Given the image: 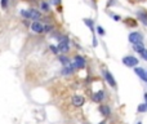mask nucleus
Wrapping results in <instances>:
<instances>
[{
  "label": "nucleus",
  "mask_w": 147,
  "mask_h": 124,
  "mask_svg": "<svg viewBox=\"0 0 147 124\" xmlns=\"http://www.w3.org/2000/svg\"><path fill=\"white\" fill-rule=\"evenodd\" d=\"M121 61L127 67H137L138 62H140L134 56H127V57H124Z\"/></svg>",
  "instance_id": "obj_1"
},
{
  "label": "nucleus",
  "mask_w": 147,
  "mask_h": 124,
  "mask_svg": "<svg viewBox=\"0 0 147 124\" xmlns=\"http://www.w3.org/2000/svg\"><path fill=\"white\" fill-rule=\"evenodd\" d=\"M102 74H103L105 80L109 83V85L112 87V88H116V80H115V78L112 76V74L110 73L109 70H103V71H102Z\"/></svg>",
  "instance_id": "obj_2"
},
{
  "label": "nucleus",
  "mask_w": 147,
  "mask_h": 124,
  "mask_svg": "<svg viewBox=\"0 0 147 124\" xmlns=\"http://www.w3.org/2000/svg\"><path fill=\"white\" fill-rule=\"evenodd\" d=\"M128 40H129V43H132L133 45L138 44V43H142V35H141L140 33H137V31L130 33L129 36H128Z\"/></svg>",
  "instance_id": "obj_3"
},
{
  "label": "nucleus",
  "mask_w": 147,
  "mask_h": 124,
  "mask_svg": "<svg viewBox=\"0 0 147 124\" xmlns=\"http://www.w3.org/2000/svg\"><path fill=\"white\" fill-rule=\"evenodd\" d=\"M72 65H74V67H75V68H83V67H85L86 61H85V58H84V57H81V56H75Z\"/></svg>",
  "instance_id": "obj_4"
},
{
  "label": "nucleus",
  "mask_w": 147,
  "mask_h": 124,
  "mask_svg": "<svg viewBox=\"0 0 147 124\" xmlns=\"http://www.w3.org/2000/svg\"><path fill=\"white\" fill-rule=\"evenodd\" d=\"M58 52H61V53H67L69 52V49H70V45H69V39H66V38H63L61 41H59V44H58Z\"/></svg>",
  "instance_id": "obj_5"
},
{
  "label": "nucleus",
  "mask_w": 147,
  "mask_h": 124,
  "mask_svg": "<svg viewBox=\"0 0 147 124\" xmlns=\"http://www.w3.org/2000/svg\"><path fill=\"white\" fill-rule=\"evenodd\" d=\"M71 102H72V105H74V106H76V107H80V106H83V105L85 104V98H84L83 96H80V94H75V96L72 97Z\"/></svg>",
  "instance_id": "obj_6"
},
{
  "label": "nucleus",
  "mask_w": 147,
  "mask_h": 124,
  "mask_svg": "<svg viewBox=\"0 0 147 124\" xmlns=\"http://www.w3.org/2000/svg\"><path fill=\"white\" fill-rule=\"evenodd\" d=\"M31 30L35 34H41V33H44V26L41 25L39 21H34V22L31 23Z\"/></svg>",
  "instance_id": "obj_7"
},
{
  "label": "nucleus",
  "mask_w": 147,
  "mask_h": 124,
  "mask_svg": "<svg viewBox=\"0 0 147 124\" xmlns=\"http://www.w3.org/2000/svg\"><path fill=\"white\" fill-rule=\"evenodd\" d=\"M134 73H136V75L140 76L142 80L147 81V74H146L145 68H142V67H134Z\"/></svg>",
  "instance_id": "obj_8"
},
{
  "label": "nucleus",
  "mask_w": 147,
  "mask_h": 124,
  "mask_svg": "<svg viewBox=\"0 0 147 124\" xmlns=\"http://www.w3.org/2000/svg\"><path fill=\"white\" fill-rule=\"evenodd\" d=\"M74 70H75V67H74L72 62L67 63V65L62 68V75H71V74L74 73Z\"/></svg>",
  "instance_id": "obj_9"
},
{
  "label": "nucleus",
  "mask_w": 147,
  "mask_h": 124,
  "mask_svg": "<svg viewBox=\"0 0 147 124\" xmlns=\"http://www.w3.org/2000/svg\"><path fill=\"white\" fill-rule=\"evenodd\" d=\"M92 98H93L94 102H101V101H103V100H105V92H103V91L96 92V93H93Z\"/></svg>",
  "instance_id": "obj_10"
},
{
  "label": "nucleus",
  "mask_w": 147,
  "mask_h": 124,
  "mask_svg": "<svg viewBox=\"0 0 147 124\" xmlns=\"http://www.w3.org/2000/svg\"><path fill=\"white\" fill-rule=\"evenodd\" d=\"M28 18H31V20H34V21H38L39 18H40V13L35 9H30L28 10Z\"/></svg>",
  "instance_id": "obj_11"
},
{
  "label": "nucleus",
  "mask_w": 147,
  "mask_h": 124,
  "mask_svg": "<svg viewBox=\"0 0 147 124\" xmlns=\"http://www.w3.org/2000/svg\"><path fill=\"white\" fill-rule=\"evenodd\" d=\"M137 16H138V18H140L141 22H142L143 25L147 26V13L142 12V10H138V12H137Z\"/></svg>",
  "instance_id": "obj_12"
},
{
  "label": "nucleus",
  "mask_w": 147,
  "mask_h": 124,
  "mask_svg": "<svg viewBox=\"0 0 147 124\" xmlns=\"http://www.w3.org/2000/svg\"><path fill=\"white\" fill-rule=\"evenodd\" d=\"M99 111H101V114L102 115H105V117H107V115H110V107L107 106V105H101L99 106Z\"/></svg>",
  "instance_id": "obj_13"
},
{
  "label": "nucleus",
  "mask_w": 147,
  "mask_h": 124,
  "mask_svg": "<svg viewBox=\"0 0 147 124\" xmlns=\"http://www.w3.org/2000/svg\"><path fill=\"white\" fill-rule=\"evenodd\" d=\"M133 49H134L137 53H141V52L145 49V47H143L142 43H138V44H134V45H133Z\"/></svg>",
  "instance_id": "obj_14"
},
{
  "label": "nucleus",
  "mask_w": 147,
  "mask_h": 124,
  "mask_svg": "<svg viewBox=\"0 0 147 124\" xmlns=\"http://www.w3.org/2000/svg\"><path fill=\"white\" fill-rule=\"evenodd\" d=\"M40 7H41V10H44V12H48V10H49V4H48V3H45V1L41 3Z\"/></svg>",
  "instance_id": "obj_15"
},
{
  "label": "nucleus",
  "mask_w": 147,
  "mask_h": 124,
  "mask_svg": "<svg viewBox=\"0 0 147 124\" xmlns=\"http://www.w3.org/2000/svg\"><path fill=\"white\" fill-rule=\"evenodd\" d=\"M84 22H85V25L88 26V27L90 28L92 31L94 30V28H93V22H92V20H84Z\"/></svg>",
  "instance_id": "obj_16"
},
{
  "label": "nucleus",
  "mask_w": 147,
  "mask_h": 124,
  "mask_svg": "<svg viewBox=\"0 0 147 124\" xmlns=\"http://www.w3.org/2000/svg\"><path fill=\"white\" fill-rule=\"evenodd\" d=\"M138 111H140V112H146L147 111V106L145 104L140 105V106H138Z\"/></svg>",
  "instance_id": "obj_17"
},
{
  "label": "nucleus",
  "mask_w": 147,
  "mask_h": 124,
  "mask_svg": "<svg viewBox=\"0 0 147 124\" xmlns=\"http://www.w3.org/2000/svg\"><path fill=\"white\" fill-rule=\"evenodd\" d=\"M59 61H61L62 63H63L65 66L67 65V63H70V61H69V58H66V57H63V56H61L59 57Z\"/></svg>",
  "instance_id": "obj_18"
},
{
  "label": "nucleus",
  "mask_w": 147,
  "mask_h": 124,
  "mask_svg": "<svg viewBox=\"0 0 147 124\" xmlns=\"http://www.w3.org/2000/svg\"><path fill=\"white\" fill-rule=\"evenodd\" d=\"M140 54H141V56H142V58H143V60H146V61H147V49H146V48L143 49V51L141 52Z\"/></svg>",
  "instance_id": "obj_19"
},
{
  "label": "nucleus",
  "mask_w": 147,
  "mask_h": 124,
  "mask_svg": "<svg viewBox=\"0 0 147 124\" xmlns=\"http://www.w3.org/2000/svg\"><path fill=\"white\" fill-rule=\"evenodd\" d=\"M97 31H98L99 35H102V36L105 35V30H103V27H101V26H97Z\"/></svg>",
  "instance_id": "obj_20"
},
{
  "label": "nucleus",
  "mask_w": 147,
  "mask_h": 124,
  "mask_svg": "<svg viewBox=\"0 0 147 124\" xmlns=\"http://www.w3.org/2000/svg\"><path fill=\"white\" fill-rule=\"evenodd\" d=\"M51 51L53 52L54 54H57V53H59L58 52V48H57V47H54V45H51Z\"/></svg>",
  "instance_id": "obj_21"
},
{
  "label": "nucleus",
  "mask_w": 147,
  "mask_h": 124,
  "mask_svg": "<svg viewBox=\"0 0 147 124\" xmlns=\"http://www.w3.org/2000/svg\"><path fill=\"white\" fill-rule=\"evenodd\" d=\"M7 4H8V0H1V7L3 8L7 7Z\"/></svg>",
  "instance_id": "obj_22"
},
{
  "label": "nucleus",
  "mask_w": 147,
  "mask_h": 124,
  "mask_svg": "<svg viewBox=\"0 0 147 124\" xmlns=\"http://www.w3.org/2000/svg\"><path fill=\"white\" fill-rule=\"evenodd\" d=\"M52 3L53 4H59V0H52Z\"/></svg>",
  "instance_id": "obj_23"
},
{
  "label": "nucleus",
  "mask_w": 147,
  "mask_h": 124,
  "mask_svg": "<svg viewBox=\"0 0 147 124\" xmlns=\"http://www.w3.org/2000/svg\"><path fill=\"white\" fill-rule=\"evenodd\" d=\"M114 18H115L116 21H120V17H119V16H114Z\"/></svg>",
  "instance_id": "obj_24"
},
{
  "label": "nucleus",
  "mask_w": 147,
  "mask_h": 124,
  "mask_svg": "<svg viewBox=\"0 0 147 124\" xmlns=\"http://www.w3.org/2000/svg\"><path fill=\"white\" fill-rule=\"evenodd\" d=\"M145 101H146V104H145V105L147 106V93H145Z\"/></svg>",
  "instance_id": "obj_25"
},
{
  "label": "nucleus",
  "mask_w": 147,
  "mask_h": 124,
  "mask_svg": "<svg viewBox=\"0 0 147 124\" xmlns=\"http://www.w3.org/2000/svg\"><path fill=\"white\" fill-rule=\"evenodd\" d=\"M137 124H142V122H138V123H137Z\"/></svg>",
  "instance_id": "obj_26"
}]
</instances>
